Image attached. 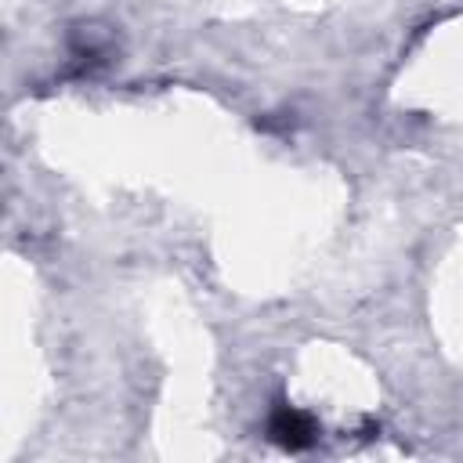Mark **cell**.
<instances>
[{"label": "cell", "mask_w": 463, "mask_h": 463, "mask_svg": "<svg viewBox=\"0 0 463 463\" xmlns=\"http://www.w3.org/2000/svg\"><path fill=\"white\" fill-rule=\"evenodd\" d=\"M268 434H271L282 449H293V452H297V449L315 445L318 427H315V420L304 416L300 409H293V405H275L271 416H268Z\"/></svg>", "instance_id": "cell-1"}]
</instances>
